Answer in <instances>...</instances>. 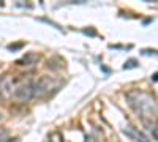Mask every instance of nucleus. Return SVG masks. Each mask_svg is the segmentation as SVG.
Here are the masks:
<instances>
[{
	"mask_svg": "<svg viewBox=\"0 0 158 142\" xmlns=\"http://www.w3.org/2000/svg\"><path fill=\"white\" fill-rule=\"evenodd\" d=\"M128 101H130V106L133 108L141 117H155L156 114V104L155 101L146 95V93H141V92H131L128 93Z\"/></svg>",
	"mask_w": 158,
	"mask_h": 142,
	"instance_id": "1",
	"label": "nucleus"
},
{
	"mask_svg": "<svg viewBox=\"0 0 158 142\" xmlns=\"http://www.w3.org/2000/svg\"><path fill=\"white\" fill-rule=\"evenodd\" d=\"M18 88V79L13 76H3L2 79H0V98L2 99H8L15 95Z\"/></svg>",
	"mask_w": 158,
	"mask_h": 142,
	"instance_id": "2",
	"label": "nucleus"
},
{
	"mask_svg": "<svg viewBox=\"0 0 158 142\" xmlns=\"http://www.w3.org/2000/svg\"><path fill=\"white\" fill-rule=\"evenodd\" d=\"M56 85L54 79L49 76H43L38 81H33V88H35V98L36 96H43L44 93H48L49 90H52V87Z\"/></svg>",
	"mask_w": 158,
	"mask_h": 142,
	"instance_id": "3",
	"label": "nucleus"
},
{
	"mask_svg": "<svg viewBox=\"0 0 158 142\" xmlns=\"http://www.w3.org/2000/svg\"><path fill=\"white\" fill-rule=\"evenodd\" d=\"M15 96H16L19 101H30L32 98H35L33 81H29V82H25V84L18 85L16 92H15Z\"/></svg>",
	"mask_w": 158,
	"mask_h": 142,
	"instance_id": "4",
	"label": "nucleus"
},
{
	"mask_svg": "<svg viewBox=\"0 0 158 142\" xmlns=\"http://www.w3.org/2000/svg\"><path fill=\"white\" fill-rule=\"evenodd\" d=\"M122 133H123L128 139H131L133 142H150L149 137L144 134L142 131H139L138 128H135L133 125H125V126L122 128Z\"/></svg>",
	"mask_w": 158,
	"mask_h": 142,
	"instance_id": "5",
	"label": "nucleus"
},
{
	"mask_svg": "<svg viewBox=\"0 0 158 142\" xmlns=\"http://www.w3.org/2000/svg\"><path fill=\"white\" fill-rule=\"evenodd\" d=\"M38 62H40V55L38 54L27 52L22 59L18 60V65H21V67H32V65H35V63H38Z\"/></svg>",
	"mask_w": 158,
	"mask_h": 142,
	"instance_id": "6",
	"label": "nucleus"
},
{
	"mask_svg": "<svg viewBox=\"0 0 158 142\" xmlns=\"http://www.w3.org/2000/svg\"><path fill=\"white\" fill-rule=\"evenodd\" d=\"M144 125L147 126V131L152 134V139H153V140H156V139H158V131H156V123H155V120H153V122L144 120Z\"/></svg>",
	"mask_w": 158,
	"mask_h": 142,
	"instance_id": "7",
	"label": "nucleus"
},
{
	"mask_svg": "<svg viewBox=\"0 0 158 142\" xmlns=\"http://www.w3.org/2000/svg\"><path fill=\"white\" fill-rule=\"evenodd\" d=\"M49 142H62V136L59 133H52L49 136Z\"/></svg>",
	"mask_w": 158,
	"mask_h": 142,
	"instance_id": "8",
	"label": "nucleus"
},
{
	"mask_svg": "<svg viewBox=\"0 0 158 142\" xmlns=\"http://www.w3.org/2000/svg\"><path fill=\"white\" fill-rule=\"evenodd\" d=\"M136 67V60H128L125 63V68H135Z\"/></svg>",
	"mask_w": 158,
	"mask_h": 142,
	"instance_id": "9",
	"label": "nucleus"
},
{
	"mask_svg": "<svg viewBox=\"0 0 158 142\" xmlns=\"http://www.w3.org/2000/svg\"><path fill=\"white\" fill-rule=\"evenodd\" d=\"M2 117H3V115H2V114H0V120H2Z\"/></svg>",
	"mask_w": 158,
	"mask_h": 142,
	"instance_id": "10",
	"label": "nucleus"
}]
</instances>
